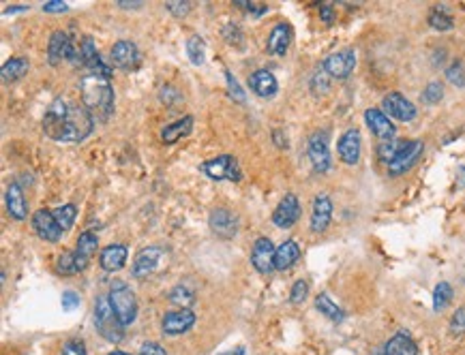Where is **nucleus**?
I'll return each instance as SVG.
<instances>
[{"instance_id":"1","label":"nucleus","mask_w":465,"mask_h":355,"mask_svg":"<svg viewBox=\"0 0 465 355\" xmlns=\"http://www.w3.org/2000/svg\"><path fill=\"white\" fill-rule=\"evenodd\" d=\"M112 71L106 64L86 68L80 80L82 105L90 112L94 122H108L114 112V90H112Z\"/></svg>"},{"instance_id":"2","label":"nucleus","mask_w":465,"mask_h":355,"mask_svg":"<svg viewBox=\"0 0 465 355\" xmlns=\"http://www.w3.org/2000/svg\"><path fill=\"white\" fill-rule=\"evenodd\" d=\"M94 326H96V332L101 334L106 340L120 342L122 324H120L118 314L114 312V308L110 304V298H99L96 300V304H94Z\"/></svg>"},{"instance_id":"3","label":"nucleus","mask_w":465,"mask_h":355,"mask_svg":"<svg viewBox=\"0 0 465 355\" xmlns=\"http://www.w3.org/2000/svg\"><path fill=\"white\" fill-rule=\"evenodd\" d=\"M108 298H110V304H112L114 312L118 314L122 326H129V324L136 321L138 302H136V296H133V291H131V287L127 285V282H120V280L112 282Z\"/></svg>"},{"instance_id":"4","label":"nucleus","mask_w":465,"mask_h":355,"mask_svg":"<svg viewBox=\"0 0 465 355\" xmlns=\"http://www.w3.org/2000/svg\"><path fill=\"white\" fill-rule=\"evenodd\" d=\"M94 118L84 105H69V114H66L62 141H82L92 133Z\"/></svg>"},{"instance_id":"5","label":"nucleus","mask_w":465,"mask_h":355,"mask_svg":"<svg viewBox=\"0 0 465 355\" xmlns=\"http://www.w3.org/2000/svg\"><path fill=\"white\" fill-rule=\"evenodd\" d=\"M66 114H69V103H66L64 99H54L52 105L48 108V112H45L43 131H45L52 139H56V141H62Z\"/></svg>"},{"instance_id":"6","label":"nucleus","mask_w":465,"mask_h":355,"mask_svg":"<svg viewBox=\"0 0 465 355\" xmlns=\"http://www.w3.org/2000/svg\"><path fill=\"white\" fill-rule=\"evenodd\" d=\"M422 150H424V144H422L420 139L406 141V146H403L401 150H399V154L388 163V171H390V175H401V173L410 171V169L418 163Z\"/></svg>"},{"instance_id":"7","label":"nucleus","mask_w":465,"mask_h":355,"mask_svg":"<svg viewBox=\"0 0 465 355\" xmlns=\"http://www.w3.org/2000/svg\"><path fill=\"white\" fill-rule=\"evenodd\" d=\"M202 171L213 180H241V169L234 157L221 154L202 165Z\"/></svg>"},{"instance_id":"8","label":"nucleus","mask_w":465,"mask_h":355,"mask_svg":"<svg viewBox=\"0 0 465 355\" xmlns=\"http://www.w3.org/2000/svg\"><path fill=\"white\" fill-rule=\"evenodd\" d=\"M354 66H356V54H354V50L335 52V54H330V56L324 60V71H326L330 78H337V80L350 78Z\"/></svg>"},{"instance_id":"9","label":"nucleus","mask_w":465,"mask_h":355,"mask_svg":"<svg viewBox=\"0 0 465 355\" xmlns=\"http://www.w3.org/2000/svg\"><path fill=\"white\" fill-rule=\"evenodd\" d=\"M275 253L277 248L269 238H257L251 251V263L259 274H271L275 270Z\"/></svg>"},{"instance_id":"10","label":"nucleus","mask_w":465,"mask_h":355,"mask_svg":"<svg viewBox=\"0 0 465 355\" xmlns=\"http://www.w3.org/2000/svg\"><path fill=\"white\" fill-rule=\"evenodd\" d=\"M309 159L317 173H326L330 167V150H328V135L324 131H315L309 137Z\"/></svg>"},{"instance_id":"11","label":"nucleus","mask_w":465,"mask_h":355,"mask_svg":"<svg viewBox=\"0 0 465 355\" xmlns=\"http://www.w3.org/2000/svg\"><path fill=\"white\" fill-rule=\"evenodd\" d=\"M384 114L388 118H394V120H401V122H410L416 118V108L414 105L399 92H390L384 96Z\"/></svg>"},{"instance_id":"12","label":"nucleus","mask_w":465,"mask_h":355,"mask_svg":"<svg viewBox=\"0 0 465 355\" xmlns=\"http://www.w3.org/2000/svg\"><path fill=\"white\" fill-rule=\"evenodd\" d=\"M208 225L210 229L219 236V238H231L236 236L238 231V217L234 215V212H229L225 208H217L210 212V219H208Z\"/></svg>"},{"instance_id":"13","label":"nucleus","mask_w":465,"mask_h":355,"mask_svg":"<svg viewBox=\"0 0 465 355\" xmlns=\"http://www.w3.org/2000/svg\"><path fill=\"white\" fill-rule=\"evenodd\" d=\"M112 62H114V66H118V68L133 71V68L140 66L142 54H140V50H138L136 43H131V41H118V43L112 48Z\"/></svg>"},{"instance_id":"14","label":"nucleus","mask_w":465,"mask_h":355,"mask_svg":"<svg viewBox=\"0 0 465 355\" xmlns=\"http://www.w3.org/2000/svg\"><path fill=\"white\" fill-rule=\"evenodd\" d=\"M298 217H301V203H298V197L294 193H287L275 210L273 223L281 229H287L298 221Z\"/></svg>"},{"instance_id":"15","label":"nucleus","mask_w":465,"mask_h":355,"mask_svg":"<svg viewBox=\"0 0 465 355\" xmlns=\"http://www.w3.org/2000/svg\"><path fill=\"white\" fill-rule=\"evenodd\" d=\"M32 227H35L37 236L45 242H58L60 236H62V229L58 227L56 219L50 210H39L35 212V217H32Z\"/></svg>"},{"instance_id":"16","label":"nucleus","mask_w":465,"mask_h":355,"mask_svg":"<svg viewBox=\"0 0 465 355\" xmlns=\"http://www.w3.org/2000/svg\"><path fill=\"white\" fill-rule=\"evenodd\" d=\"M73 45H71V37L62 30H56L50 39V45H48V60L50 64H60L64 58H73Z\"/></svg>"},{"instance_id":"17","label":"nucleus","mask_w":465,"mask_h":355,"mask_svg":"<svg viewBox=\"0 0 465 355\" xmlns=\"http://www.w3.org/2000/svg\"><path fill=\"white\" fill-rule=\"evenodd\" d=\"M364 120H367V126L371 129V133L382 139V141H390L394 139V124L390 122V118L382 112V110H367L364 112Z\"/></svg>"},{"instance_id":"18","label":"nucleus","mask_w":465,"mask_h":355,"mask_svg":"<svg viewBox=\"0 0 465 355\" xmlns=\"http://www.w3.org/2000/svg\"><path fill=\"white\" fill-rule=\"evenodd\" d=\"M193 324H195V314H193L191 310L183 308V310H172V312L165 314L161 326H163V332H165V334L176 336V334L187 332Z\"/></svg>"},{"instance_id":"19","label":"nucleus","mask_w":465,"mask_h":355,"mask_svg":"<svg viewBox=\"0 0 465 355\" xmlns=\"http://www.w3.org/2000/svg\"><path fill=\"white\" fill-rule=\"evenodd\" d=\"M332 219V201L326 195L315 197L313 210H311V231L313 233H324L330 225Z\"/></svg>"},{"instance_id":"20","label":"nucleus","mask_w":465,"mask_h":355,"mask_svg":"<svg viewBox=\"0 0 465 355\" xmlns=\"http://www.w3.org/2000/svg\"><path fill=\"white\" fill-rule=\"evenodd\" d=\"M249 86H251V90H253L257 96H262V99L275 96V94H277V88H279L277 78L271 73V71H266V68L255 71V73L249 78Z\"/></svg>"},{"instance_id":"21","label":"nucleus","mask_w":465,"mask_h":355,"mask_svg":"<svg viewBox=\"0 0 465 355\" xmlns=\"http://www.w3.org/2000/svg\"><path fill=\"white\" fill-rule=\"evenodd\" d=\"M339 157L348 165H356L360 159V133L356 129H350L339 139Z\"/></svg>"},{"instance_id":"22","label":"nucleus","mask_w":465,"mask_h":355,"mask_svg":"<svg viewBox=\"0 0 465 355\" xmlns=\"http://www.w3.org/2000/svg\"><path fill=\"white\" fill-rule=\"evenodd\" d=\"M161 255H163L161 248H157V246L142 248V251L136 255V261H133V276H138V278L148 276V274L157 268Z\"/></svg>"},{"instance_id":"23","label":"nucleus","mask_w":465,"mask_h":355,"mask_svg":"<svg viewBox=\"0 0 465 355\" xmlns=\"http://www.w3.org/2000/svg\"><path fill=\"white\" fill-rule=\"evenodd\" d=\"M99 263L108 272H118L127 263V246L124 244H110L106 246L101 255H99Z\"/></svg>"},{"instance_id":"24","label":"nucleus","mask_w":465,"mask_h":355,"mask_svg":"<svg viewBox=\"0 0 465 355\" xmlns=\"http://www.w3.org/2000/svg\"><path fill=\"white\" fill-rule=\"evenodd\" d=\"M96 246H99V240H96V236H94L92 231L80 233L78 246H76V251H73V253H76V259H78V266H80V272L88 268V261H90V257L94 255Z\"/></svg>"},{"instance_id":"25","label":"nucleus","mask_w":465,"mask_h":355,"mask_svg":"<svg viewBox=\"0 0 465 355\" xmlns=\"http://www.w3.org/2000/svg\"><path fill=\"white\" fill-rule=\"evenodd\" d=\"M298 259H301V246H298L294 240H285L275 253V270H289Z\"/></svg>"},{"instance_id":"26","label":"nucleus","mask_w":465,"mask_h":355,"mask_svg":"<svg viewBox=\"0 0 465 355\" xmlns=\"http://www.w3.org/2000/svg\"><path fill=\"white\" fill-rule=\"evenodd\" d=\"M292 43V28L287 24H277L269 34V52L275 56H283Z\"/></svg>"},{"instance_id":"27","label":"nucleus","mask_w":465,"mask_h":355,"mask_svg":"<svg viewBox=\"0 0 465 355\" xmlns=\"http://www.w3.org/2000/svg\"><path fill=\"white\" fill-rule=\"evenodd\" d=\"M384 355H418V347H416V342L408 334L399 332V334H394L386 342Z\"/></svg>"},{"instance_id":"28","label":"nucleus","mask_w":465,"mask_h":355,"mask_svg":"<svg viewBox=\"0 0 465 355\" xmlns=\"http://www.w3.org/2000/svg\"><path fill=\"white\" fill-rule=\"evenodd\" d=\"M7 210H9V215H11L13 219H17V221L26 219L28 208H26L24 191H22V187H20L17 182L9 184V189H7Z\"/></svg>"},{"instance_id":"29","label":"nucleus","mask_w":465,"mask_h":355,"mask_svg":"<svg viewBox=\"0 0 465 355\" xmlns=\"http://www.w3.org/2000/svg\"><path fill=\"white\" fill-rule=\"evenodd\" d=\"M193 129V118L191 116H185L172 124H168L163 131H161V139L165 141V144H174V141L183 139L185 135H189Z\"/></svg>"},{"instance_id":"30","label":"nucleus","mask_w":465,"mask_h":355,"mask_svg":"<svg viewBox=\"0 0 465 355\" xmlns=\"http://www.w3.org/2000/svg\"><path fill=\"white\" fill-rule=\"evenodd\" d=\"M54 219H56V223H58V227L62 229V233L64 231H69L71 227H73V223H76V217H78V208L73 205V203H64V205H60V208H56L54 212Z\"/></svg>"},{"instance_id":"31","label":"nucleus","mask_w":465,"mask_h":355,"mask_svg":"<svg viewBox=\"0 0 465 355\" xmlns=\"http://www.w3.org/2000/svg\"><path fill=\"white\" fill-rule=\"evenodd\" d=\"M26 71H28V60L26 58H11L3 66V80L5 82H15V80L26 75Z\"/></svg>"},{"instance_id":"32","label":"nucleus","mask_w":465,"mask_h":355,"mask_svg":"<svg viewBox=\"0 0 465 355\" xmlns=\"http://www.w3.org/2000/svg\"><path fill=\"white\" fill-rule=\"evenodd\" d=\"M315 308L322 312V314H326L328 319H332V321H341L343 319V310L332 302L326 294H320L317 298H315Z\"/></svg>"},{"instance_id":"33","label":"nucleus","mask_w":465,"mask_h":355,"mask_svg":"<svg viewBox=\"0 0 465 355\" xmlns=\"http://www.w3.org/2000/svg\"><path fill=\"white\" fill-rule=\"evenodd\" d=\"M56 270L62 274V276H71V274H78L80 272V266H78V259H76V253L73 251H66L58 257L56 261Z\"/></svg>"},{"instance_id":"34","label":"nucleus","mask_w":465,"mask_h":355,"mask_svg":"<svg viewBox=\"0 0 465 355\" xmlns=\"http://www.w3.org/2000/svg\"><path fill=\"white\" fill-rule=\"evenodd\" d=\"M406 146V141H399V139H390V141H382L380 144V148H378V157H380V161H384V163H390L396 154H399V150H401Z\"/></svg>"},{"instance_id":"35","label":"nucleus","mask_w":465,"mask_h":355,"mask_svg":"<svg viewBox=\"0 0 465 355\" xmlns=\"http://www.w3.org/2000/svg\"><path fill=\"white\" fill-rule=\"evenodd\" d=\"M187 54H189V58H191L193 64H202V62H204V54H206V43H204V39L191 37V39L187 41Z\"/></svg>"},{"instance_id":"36","label":"nucleus","mask_w":465,"mask_h":355,"mask_svg":"<svg viewBox=\"0 0 465 355\" xmlns=\"http://www.w3.org/2000/svg\"><path fill=\"white\" fill-rule=\"evenodd\" d=\"M450 300H452V287L448 285V282H440L434 291V308L440 312L450 304Z\"/></svg>"},{"instance_id":"37","label":"nucleus","mask_w":465,"mask_h":355,"mask_svg":"<svg viewBox=\"0 0 465 355\" xmlns=\"http://www.w3.org/2000/svg\"><path fill=\"white\" fill-rule=\"evenodd\" d=\"M429 26L436 28V30H450L452 28V17L442 7H438V9H434L429 13Z\"/></svg>"},{"instance_id":"38","label":"nucleus","mask_w":465,"mask_h":355,"mask_svg":"<svg viewBox=\"0 0 465 355\" xmlns=\"http://www.w3.org/2000/svg\"><path fill=\"white\" fill-rule=\"evenodd\" d=\"M170 302H174V304L187 308V306H191V304L195 302V296H193L187 287L178 285V287H174V289L170 291Z\"/></svg>"},{"instance_id":"39","label":"nucleus","mask_w":465,"mask_h":355,"mask_svg":"<svg viewBox=\"0 0 465 355\" xmlns=\"http://www.w3.org/2000/svg\"><path fill=\"white\" fill-rule=\"evenodd\" d=\"M328 88H330V75L326 73L324 66H322V68L315 71L313 78H311V90H313V94H324Z\"/></svg>"},{"instance_id":"40","label":"nucleus","mask_w":465,"mask_h":355,"mask_svg":"<svg viewBox=\"0 0 465 355\" xmlns=\"http://www.w3.org/2000/svg\"><path fill=\"white\" fill-rule=\"evenodd\" d=\"M442 96H444V86H442L440 82H431V84L424 88V92H422V101H424L427 105H436V103H440Z\"/></svg>"},{"instance_id":"41","label":"nucleus","mask_w":465,"mask_h":355,"mask_svg":"<svg viewBox=\"0 0 465 355\" xmlns=\"http://www.w3.org/2000/svg\"><path fill=\"white\" fill-rule=\"evenodd\" d=\"M446 78L450 84H455L457 88H463L465 86V71H463V64L461 62H452L446 71Z\"/></svg>"},{"instance_id":"42","label":"nucleus","mask_w":465,"mask_h":355,"mask_svg":"<svg viewBox=\"0 0 465 355\" xmlns=\"http://www.w3.org/2000/svg\"><path fill=\"white\" fill-rule=\"evenodd\" d=\"M307 294H309V285H307V282H305V280H296V282H294V287H292V296H289L292 304H301V302H305Z\"/></svg>"},{"instance_id":"43","label":"nucleus","mask_w":465,"mask_h":355,"mask_svg":"<svg viewBox=\"0 0 465 355\" xmlns=\"http://www.w3.org/2000/svg\"><path fill=\"white\" fill-rule=\"evenodd\" d=\"M450 332L455 336L463 334L465 332V308H459L455 314H452V321H450Z\"/></svg>"},{"instance_id":"44","label":"nucleus","mask_w":465,"mask_h":355,"mask_svg":"<svg viewBox=\"0 0 465 355\" xmlns=\"http://www.w3.org/2000/svg\"><path fill=\"white\" fill-rule=\"evenodd\" d=\"M62 355H88L82 340H69L62 347Z\"/></svg>"},{"instance_id":"45","label":"nucleus","mask_w":465,"mask_h":355,"mask_svg":"<svg viewBox=\"0 0 465 355\" xmlns=\"http://www.w3.org/2000/svg\"><path fill=\"white\" fill-rule=\"evenodd\" d=\"M225 78H227V86H229V96H231V99H236L238 103H245V94H243V90H241L238 82H236L234 78H231L229 71L225 73Z\"/></svg>"},{"instance_id":"46","label":"nucleus","mask_w":465,"mask_h":355,"mask_svg":"<svg viewBox=\"0 0 465 355\" xmlns=\"http://www.w3.org/2000/svg\"><path fill=\"white\" fill-rule=\"evenodd\" d=\"M80 306V296L76 291L62 294V310H76Z\"/></svg>"},{"instance_id":"47","label":"nucleus","mask_w":465,"mask_h":355,"mask_svg":"<svg viewBox=\"0 0 465 355\" xmlns=\"http://www.w3.org/2000/svg\"><path fill=\"white\" fill-rule=\"evenodd\" d=\"M178 96H180V94L176 92L174 86H163V90H161V101H163L165 105L174 108V99H178Z\"/></svg>"},{"instance_id":"48","label":"nucleus","mask_w":465,"mask_h":355,"mask_svg":"<svg viewBox=\"0 0 465 355\" xmlns=\"http://www.w3.org/2000/svg\"><path fill=\"white\" fill-rule=\"evenodd\" d=\"M168 9H170V13H174L176 17H183V15H187L189 13V3H180V0H172V3H168Z\"/></svg>"},{"instance_id":"49","label":"nucleus","mask_w":465,"mask_h":355,"mask_svg":"<svg viewBox=\"0 0 465 355\" xmlns=\"http://www.w3.org/2000/svg\"><path fill=\"white\" fill-rule=\"evenodd\" d=\"M140 355H168V353H165V349L157 342H144L140 349Z\"/></svg>"},{"instance_id":"50","label":"nucleus","mask_w":465,"mask_h":355,"mask_svg":"<svg viewBox=\"0 0 465 355\" xmlns=\"http://www.w3.org/2000/svg\"><path fill=\"white\" fill-rule=\"evenodd\" d=\"M69 7H66L62 0H50V3H45L43 5V11L45 13H62V11H66Z\"/></svg>"},{"instance_id":"51","label":"nucleus","mask_w":465,"mask_h":355,"mask_svg":"<svg viewBox=\"0 0 465 355\" xmlns=\"http://www.w3.org/2000/svg\"><path fill=\"white\" fill-rule=\"evenodd\" d=\"M236 5L241 7V9H245V11H251V13H255V15H262L266 9L264 7H255L253 3H249V0H236Z\"/></svg>"},{"instance_id":"52","label":"nucleus","mask_w":465,"mask_h":355,"mask_svg":"<svg viewBox=\"0 0 465 355\" xmlns=\"http://www.w3.org/2000/svg\"><path fill=\"white\" fill-rule=\"evenodd\" d=\"M320 13H322V20H324L326 24H330L332 20H335V13H332V7H330L328 3L320 5Z\"/></svg>"},{"instance_id":"53","label":"nucleus","mask_w":465,"mask_h":355,"mask_svg":"<svg viewBox=\"0 0 465 355\" xmlns=\"http://www.w3.org/2000/svg\"><path fill=\"white\" fill-rule=\"evenodd\" d=\"M118 5L120 7H142V0H136V3H129V0H118Z\"/></svg>"},{"instance_id":"54","label":"nucleus","mask_w":465,"mask_h":355,"mask_svg":"<svg viewBox=\"0 0 465 355\" xmlns=\"http://www.w3.org/2000/svg\"><path fill=\"white\" fill-rule=\"evenodd\" d=\"M20 11H24V7H9V9H5V15H11V13H20Z\"/></svg>"},{"instance_id":"55","label":"nucleus","mask_w":465,"mask_h":355,"mask_svg":"<svg viewBox=\"0 0 465 355\" xmlns=\"http://www.w3.org/2000/svg\"><path fill=\"white\" fill-rule=\"evenodd\" d=\"M110 355H129V353H124V351H112Z\"/></svg>"},{"instance_id":"56","label":"nucleus","mask_w":465,"mask_h":355,"mask_svg":"<svg viewBox=\"0 0 465 355\" xmlns=\"http://www.w3.org/2000/svg\"><path fill=\"white\" fill-rule=\"evenodd\" d=\"M375 355H384V351H380V353H375Z\"/></svg>"}]
</instances>
